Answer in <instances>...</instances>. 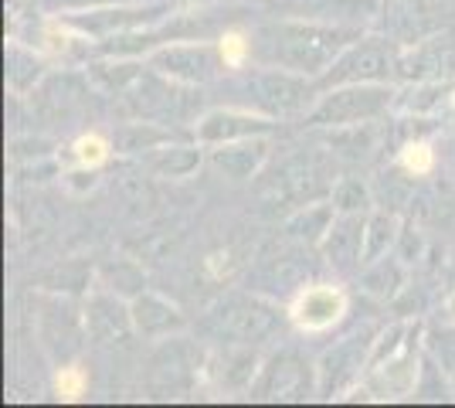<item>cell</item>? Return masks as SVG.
<instances>
[{"label":"cell","instance_id":"6da1fadb","mask_svg":"<svg viewBox=\"0 0 455 408\" xmlns=\"http://www.w3.org/2000/svg\"><path fill=\"white\" fill-rule=\"evenodd\" d=\"M299 316H303L306 324H326V320H333L337 316V310H340V300L333 296V292H309L303 300V307H299Z\"/></svg>","mask_w":455,"mask_h":408},{"label":"cell","instance_id":"7a4b0ae2","mask_svg":"<svg viewBox=\"0 0 455 408\" xmlns=\"http://www.w3.org/2000/svg\"><path fill=\"white\" fill-rule=\"evenodd\" d=\"M102 156V143L99 140H85L82 143V160H99Z\"/></svg>","mask_w":455,"mask_h":408}]
</instances>
